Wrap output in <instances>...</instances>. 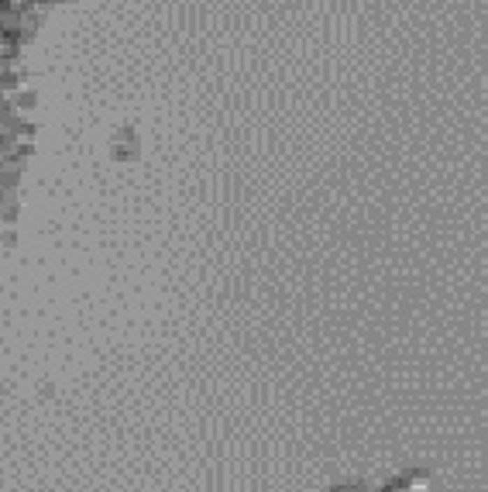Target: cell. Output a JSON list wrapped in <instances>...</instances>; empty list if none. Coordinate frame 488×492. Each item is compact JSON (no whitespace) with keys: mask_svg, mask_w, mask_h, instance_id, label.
Wrapping results in <instances>:
<instances>
[{"mask_svg":"<svg viewBox=\"0 0 488 492\" xmlns=\"http://www.w3.org/2000/svg\"><path fill=\"white\" fill-rule=\"evenodd\" d=\"M396 492H406V489H396Z\"/></svg>","mask_w":488,"mask_h":492,"instance_id":"cell-1","label":"cell"}]
</instances>
